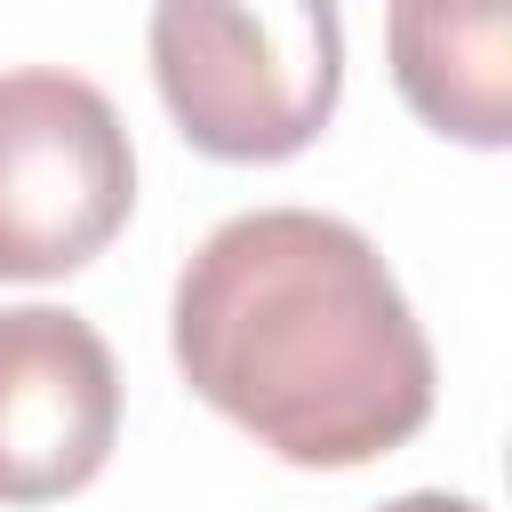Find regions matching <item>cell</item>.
<instances>
[{
	"label": "cell",
	"mask_w": 512,
	"mask_h": 512,
	"mask_svg": "<svg viewBox=\"0 0 512 512\" xmlns=\"http://www.w3.org/2000/svg\"><path fill=\"white\" fill-rule=\"evenodd\" d=\"M184 384L296 472H352L424 432L440 360L384 248L320 208L224 216L176 272Z\"/></svg>",
	"instance_id": "cell-1"
},
{
	"label": "cell",
	"mask_w": 512,
	"mask_h": 512,
	"mask_svg": "<svg viewBox=\"0 0 512 512\" xmlns=\"http://www.w3.org/2000/svg\"><path fill=\"white\" fill-rule=\"evenodd\" d=\"M152 88L208 160H296L344 96L336 0H152Z\"/></svg>",
	"instance_id": "cell-2"
},
{
	"label": "cell",
	"mask_w": 512,
	"mask_h": 512,
	"mask_svg": "<svg viewBox=\"0 0 512 512\" xmlns=\"http://www.w3.org/2000/svg\"><path fill=\"white\" fill-rule=\"evenodd\" d=\"M136 208V152L112 96L80 72H0V280H64Z\"/></svg>",
	"instance_id": "cell-3"
},
{
	"label": "cell",
	"mask_w": 512,
	"mask_h": 512,
	"mask_svg": "<svg viewBox=\"0 0 512 512\" xmlns=\"http://www.w3.org/2000/svg\"><path fill=\"white\" fill-rule=\"evenodd\" d=\"M120 440V360L64 304L0 312V504H56Z\"/></svg>",
	"instance_id": "cell-4"
},
{
	"label": "cell",
	"mask_w": 512,
	"mask_h": 512,
	"mask_svg": "<svg viewBox=\"0 0 512 512\" xmlns=\"http://www.w3.org/2000/svg\"><path fill=\"white\" fill-rule=\"evenodd\" d=\"M392 88L472 152L512 144V0H392Z\"/></svg>",
	"instance_id": "cell-5"
},
{
	"label": "cell",
	"mask_w": 512,
	"mask_h": 512,
	"mask_svg": "<svg viewBox=\"0 0 512 512\" xmlns=\"http://www.w3.org/2000/svg\"><path fill=\"white\" fill-rule=\"evenodd\" d=\"M376 512H488V504L448 496V488H408V496H392V504H376Z\"/></svg>",
	"instance_id": "cell-6"
}]
</instances>
